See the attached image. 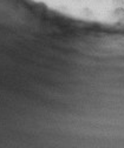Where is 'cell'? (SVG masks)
Instances as JSON below:
<instances>
[{
  "mask_svg": "<svg viewBox=\"0 0 124 148\" xmlns=\"http://www.w3.org/2000/svg\"><path fill=\"white\" fill-rule=\"evenodd\" d=\"M112 3H114L117 7H119V6H122V5L124 4V0H112Z\"/></svg>",
  "mask_w": 124,
  "mask_h": 148,
  "instance_id": "cell-2",
  "label": "cell"
},
{
  "mask_svg": "<svg viewBox=\"0 0 124 148\" xmlns=\"http://www.w3.org/2000/svg\"><path fill=\"white\" fill-rule=\"evenodd\" d=\"M114 16L117 18V19H122V18H124V7H117L114 12Z\"/></svg>",
  "mask_w": 124,
  "mask_h": 148,
  "instance_id": "cell-1",
  "label": "cell"
},
{
  "mask_svg": "<svg viewBox=\"0 0 124 148\" xmlns=\"http://www.w3.org/2000/svg\"><path fill=\"white\" fill-rule=\"evenodd\" d=\"M123 6H124V4H123Z\"/></svg>",
  "mask_w": 124,
  "mask_h": 148,
  "instance_id": "cell-3",
  "label": "cell"
}]
</instances>
